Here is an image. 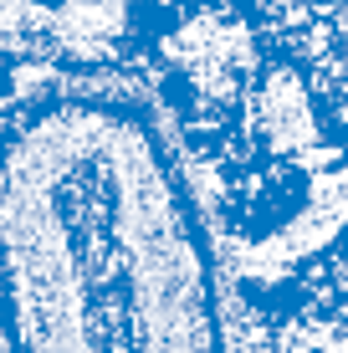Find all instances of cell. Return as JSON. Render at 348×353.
<instances>
[{"label": "cell", "mask_w": 348, "mask_h": 353, "mask_svg": "<svg viewBox=\"0 0 348 353\" xmlns=\"http://www.w3.org/2000/svg\"><path fill=\"white\" fill-rule=\"evenodd\" d=\"M139 88L41 77L0 118L10 353H231L215 230Z\"/></svg>", "instance_id": "6da1fadb"}, {"label": "cell", "mask_w": 348, "mask_h": 353, "mask_svg": "<svg viewBox=\"0 0 348 353\" xmlns=\"http://www.w3.org/2000/svg\"><path fill=\"white\" fill-rule=\"evenodd\" d=\"M205 0H0V62L77 82H143Z\"/></svg>", "instance_id": "7a4b0ae2"}, {"label": "cell", "mask_w": 348, "mask_h": 353, "mask_svg": "<svg viewBox=\"0 0 348 353\" xmlns=\"http://www.w3.org/2000/svg\"><path fill=\"white\" fill-rule=\"evenodd\" d=\"M21 97V72L10 67V62H0V118H6V108Z\"/></svg>", "instance_id": "3957f363"}]
</instances>
